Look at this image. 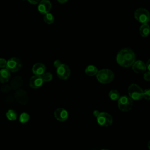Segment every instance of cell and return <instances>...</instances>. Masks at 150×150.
<instances>
[{"label":"cell","instance_id":"9a60e30c","mask_svg":"<svg viewBox=\"0 0 150 150\" xmlns=\"http://www.w3.org/2000/svg\"><path fill=\"white\" fill-rule=\"evenodd\" d=\"M11 71L6 68H3L0 70V82L6 83L9 80L11 77Z\"/></svg>","mask_w":150,"mask_h":150},{"label":"cell","instance_id":"d6a6232c","mask_svg":"<svg viewBox=\"0 0 150 150\" xmlns=\"http://www.w3.org/2000/svg\"><path fill=\"white\" fill-rule=\"evenodd\" d=\"M101 150H109V149H103Z\"/></svg>","mask_w":150,"mask_h":150},{"label":"cell","instance_id":"ffe728a7","mask_svg":"<svg viewBox=\"0 0 150 150\" xmlns=\"http://www.w3.org/2000/svg\"><path fill=\"white\" fill-rule=\"evenodd\" d=\"M108 97L112 101H117L119 99L120 96V93L117 90L113 89L109 91Z\"/></svg>","mask_w":150,"mask_h":150},{"label":"cell","instance_id":"83f0119b","mask_svg":"<svg viewBox=\"0 0 150 150\" xmlns=\"http://www.w3.org/2000/svg\"><path fill=\"white\" fill-rule=\"evenodd\" d=\"M29 3L33 4V5H36L37 4H38L40 2V0H27Z\"/></svg>","mask_w":150,"mask_h":150},{"label":"cell","instance_id":"484cf974","mask_svg":"<svg viewBox=\"0 0 150 150\" xmlns=\"http://www.w3.org/2000/svg\"><path fill=\"white\" fill-rule=\"evenodd\" d=\"M143 77L146 81H150V71H148L146 72H145Z\"/></svg>","mask_w":150,"mask_h":150},{"label":"cell","instance_id":"d6986e66","mask_svg":"<svg viewBox=\"0 0 150 150\" xmlns=\"http://www.w3.org/2000/svg\"><path fill=\"white\" fill-rule=\"evenodd\" d=\"M6 116L8 120H9V121H15L17 119V117H18L16 112L15 110L12 109L9 110L6 112Z\"/></svg>","mask_w":150,"mask_h":150},{"label":"cell","instance_id":"8992f818","mask_svg":"<svg viewBox=\"0 0 150 150\" xmlns=\"http://www.w3.org/2000/svg\"><path fill=\"white\" fill-rule=\"evenodd\" d=\"M97 121L98 124L103 127H108L112 124V116L105 112H100L99 115L97 117Z\"/></svg>","mask_w":150,"mask_h":150},{"label":"cell","instance_id":"9c48e42d","mask_svg":"<svg viewBox=\"0 0 150 150\" xmlns=\"http://www.w3.org/2000/svg\"><path fill=\"white\" fill-rule=\"evenodd\" d=\"M38 9L43 15L49 13L52 8V4L49 0H42L38 3Z\"/></svg>","mask_w":150,"mask_h":150},{"label":"cell","instance_id":"836d02e7","mask_svg":"<svg viewBox=\"0 0 150 150\" xmlns=\"http://www.w3.org/2000/svg\"><path fill=\"white\" fill-rule=\"evenodd\" d=\"M149 21H150V16H149Z\"/></svg>","mask_w":150,"mask_h":150},{"label":"cell","instance_id":"603a6c76","mask_svg":"<svg viewBox=\"0 0 150 150\" xmlns=\"http://www.w3.org/2000/svg\"><path fill=\"white\" fill-rule=\"evenodd\" d=\"M41 76L44 82H49L51 81L53 78V75L50 72H47V73L45 72Z\"/></svg>","mask_w":150,"mask_h":150},{"label":"cell","instance_id":"7a4b0ae2","mask_svg":"<svg viewBox=\"0 0 150 150\" xmlns=\"http://www.w3.org/2000/svg\"><path fill=\"white\" fill-rule=\"evenodd\" d=\"M96 77L100 83L102 84H108L113 80L114 74L112 70L108 69H104L98 71Z\"/></svg>","mask_w":150,"mask_h":150},{"label":"cell","instance_id":"4dcf8cb0","mask_svg":"<svg viewBox=\"0 0 150 150\" xmlns=\"http://www.w3.org/2000/svg\"><path fill=\"white\" fill-rule=\"evenodd\" d=\"M59 3L60 4H64L65 2H66L68 0H57Z\"/></svg>","mask_w":150,"mask_h":150},{"label":"cell","instance_id":"f546056e","mask_svg":"<svg viewBox=\"0 0 150 150\" xmlns=\"http://www.w3.org/2000/svg\"><path fill=\"white\" fill-rule=\"evenodd\" d=\"M100 112H99L98 110H94V112H93V115H94V117H96L97 118V117L99 115Z\"/></svg>","mask_w":150,"mask_h":150},{"label":"cell","instance_id":"6da1fadb","mask_svg":"<svg viewBox=\"0 0 150 150\" xmlns=\"http://www.w3.org/2000/svg\"><path fill=\"white\" fill-rule=\"evenodd\" d=\"M116 60L117 63L123 67H130L135 61V53L131 49L124 48L117 54Z\"/></svg>","mask_w":150,"mask_h":150},{"label":"cell","instance_id":"44dd1931","mask_svg":"<svg viewBox=\"0 0 150 150\" xmlns=\"http://www.w3.org/2000/svg\"><path fill=\"white\" fill-rule=\"evenodd\" d=\"M54 16L53 15L50 13V12L44 15V16H43V21H45V23H46L47 24H52L54 22Z\"/></svg>","mask_w":150,"mask_h":150},{"label":"cell","instance_id":"52a82bcc","mask_svg":"<svg viewBox=\"0 0 150 150\" xmlns=\"http://www.w3.org/2000/svg\"><path fill=\"white\" fill-rule=\"evenodd\" d=\"M22 63L20 60L16 57H12L7 60L6 68L11 72H16L21 69Z\"/></svg>","mask_w":150,"mask_h":150},{"label":"cell","instance_id":"cb8c5ba5","mask_svg":"<svg viewBox=\"0 0 150 150\" xmlns=\"http://www.w3.org/2000/svg\"><path fill=\"white\" fill-rule=\"evenodd\" d=\"M143 98L146 100H150V89H146L144 91Z\"/></svg>","mask_w":150,"mask_h":150},{"label":"cell","instance_id":"5b68a950","mask_svg":"<svg viewBox=\"0 0 150 150\" xmlns=\"http://www.w3.org/2000/svg\"><path fill=\"white\" fill-rule=\"evenodd\" d=\"M134 16L135 19L142 24L146 23L149 21L150 13L145 8H141L137 9L134 13Z\"/></svg>","mask_w":150,"mask_h":150},{"label":"cell","instance_id":"4fadbf2b","mask_svg":"<svg viewBox=\"0 0 150 150\" xmlns=\"http://www.w3.org/2000/svg\"><path fill=\"white\" fill-rule=\"evenodd\" d=\"M46 70L45 66L42 63H35L32 69V71L35 75L42 76Z\"/></svg>","mask_w":150,"mask_h":150},{"label":"cell","instance_id":"ac0fdd59","mask_svg":"<svg viewBox=\"0 0 150 150\" xmlns=\"http://www.w3.org/2000/svg\"><path fill=\"white\" fill-rule=\"evenodd\" d=\"M22 84V78L19 76H18V77H16L15 79H13V80L12 81L11 87L14 89H16V88H18L19 87H21Z\"/></svg>","mask_w":150,"mask_h":150},{"label":"cell","instance_id":"5bb4252c","mask_svg":"<svg viewBox=\"0 0 150 150\" xmlns=\"http://www.w3.org/2000/svg\"><path fill=\"white\" fill-rule=\"evenodd\" d=\"M17 101L21 104H25L28 101V96L26 93L22 90L17 91L15 94Z\"/></svg>","mask_w":150,"mask_h":150},{"label":"cell","instance_id":"3957f363","mask_svg":"<svg viewBox=\"0 0 150 150\" xmlns=\"http://www.w3.org/2000/svg\"><path fill=\"white\" fill-rule=\"evenodd\" d=\"M117 101L118 108L122 112H128L132 107L133 100L129 96L124 95L120 96Z\"/></svg>","mask_w":150,"mask_h":150},{"label":"cell","instance_id":"e0dca14e","mask_svg":"<svg viewBox=\"0 0 150 150\" xmlns=\"http://www.w3.org/2000/svg\"><path fill=\"white\" fill-rule=\"evenodd\" d=\"M98 71L97 67L94 65H88L85 69V73L89 76L96 75Z\"/></svg>","mask_w":150,"mask_h":150},{"label":"cell","instance_id":"8fae6325","mask_svg":"<svg viewBox=\"0 0 150 150\" xmlns=\"http://www.w3.org/2000/svg\"><path fill=\"white\" fill-rule=\"evenodd\" d=\"M68 112L66 110L63 108H58L54 112L55 118L59 121H64L68 118Z\"/></svg>","mask_w":150,"mask_h":150},{"label":"cell","instance_id":"f1b7e54d","mask_svg":"<svg viewBox=\"0 0 150 150\" xmlns=\"http://www.w3.org/2000/svg\"><path fill=\"white\" fill-rule=\"evenodd\" d=\"M145 64H146V69H148V70L150 71V59L148 60V61Z\"/></svg>","mask_w":150,"mask_h":150},{"label":"cell","instance_id":"2e32d148","mask_svg":"<svg viewBox=\"0 0 150 150\" xmlns=\"http://www.w3.org/2000/svg\"><path fill=\"white\" fill-rule=\"evenodd\" d=\"M150 33V26L146 23H143L139 28V34L142 37L146 38Z\"/></svg>","mask_w":150,"mask_h":150},{"label":"cell","instance_id":"d4e9b609","mask_svg":"<svg viewBox=\"0 0 150 150\" xmlns=\"http://www.w3.org/2000/svg\"><path fill=\"white\" fill-rule=\"evenodd\" d=\"M7 64V60L4 58H0V68H6Z\"/></svg>","mask_w":150,"mask_h":150},{"label":"cell","instance_id":"4316f807","mask_svg":"<svg viewBox=\"0 0 150 150\" xmlns=\"http://www.w3.org/2000/svg\"><path fill=\"white\" fill-rule=\"evenodd\" d=\"M61 64H62V63L60 62V60H55L54 62V66L56 68H57L59 66H60L61 65Z\"/></svg>","mask_w":150,"mask_h":150},{"label":"cell","instance_id":"30bf717a","mask_svg":"<svg viewBox=\"0 0 150 150\" xmlns=\"http://www.w3.org/2000/svg\"><path fill=\"white\" fill-rule=\"evenodd\" d=\"M44 81L41 76L34 75L33 76L31 77L29 80V86L31 88L36 89L40 87Z\"/></svg>","mask_w":150,"mask_h":150},{"label":"cell","instance_id":"7c38bea8","mask_svg":"<svg viewBox=\"0 0 150 150\" xmlns=\"http://www.w3.org/2000/svg\"><path fill=\"white\" fill-rule=\"evenodd\" d=\"M131 66L132 70L136 73H143L146 70V64L141 60L135 61Z\"/></svg>","mask_w":150,"mask_h":150},{"label":"cell","instance_id":"277c9868","mask_svg":"<svg viewBox=\"0 0 150 150\" xmlns=\"http://www.w3.org/2000/svg\"><path fill=\"white\" fill-rule=\"evenodd\" d=\"M143 90L136 84H131L128 88L129 97L132 100H139L143 98Z\"/></svg>","mask_w":150,"mask_h":150},{"label":"cell","instance_id":"ba28073f","mask_svg":"<svg viewBox=\"0 0 150 150\" xmlns=\"http://www.w3.org/2000/svg\"><path fill=\"white\" fill-rule=\"evenodd\" d=\"M56 74L59 79L66 80L70 75V69L67 64L62 63L60 66L56 68Z\"/></svg>","mask_w":150,"mask_h":150},{"label":"cell","instance_id":"1f68e13d","mask_svg":"<svg viewBox=\"0 0 150 150\" xmlns=\"http://www.w3.org/2000/svg\"><path fill=\"white\" fill-rule=\"evenodd\" d=\"M148 149L150 150V141L148 142Z\"/></svg>","mask_w":150,"mask_h":150},{"label":"cell","instance_id":"7402d4cb","mask_svg":"<svg viewBox=\"0 0 150 150\" xmlns=\"http://www.w3.org/2000/svg\"><path fill=\"white\" fill-rule=\"evenodd\" d=\"M30 118L29 114L27 112H22L20 114L19 117V121L21 124L26 123Z\"/></svg>","mask_w":150,"mask_h":150}]
</instances>
